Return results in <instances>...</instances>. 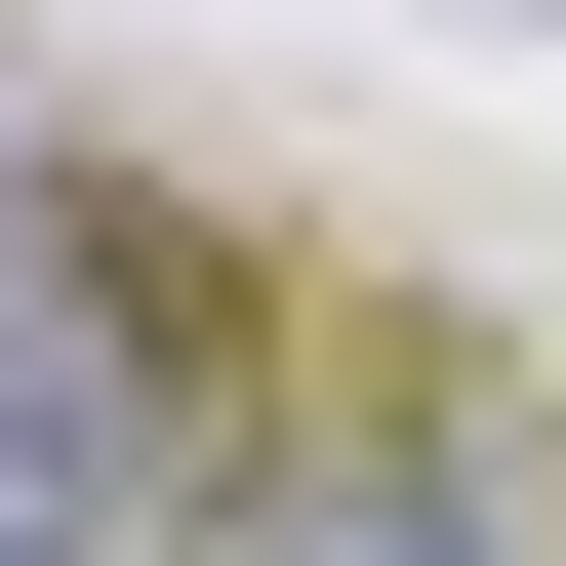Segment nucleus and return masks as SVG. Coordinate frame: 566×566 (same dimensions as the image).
I'll return each mask as SVG.
<instances>
[{"mask_svg":"<svg viewBox=\"0 0 566 566\" xmlns=\"http://www.w3.org/2000/svg\"><path fill=\"white\" fill-rule=\"evenodd\" d=\"M163 566H526V526H485L446 446H202V526H163Z\"/></svg>","mask_w":566,"mask_h":566,"instance_id":"1","label":"nucleus"}]
</instances>
